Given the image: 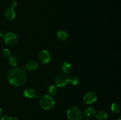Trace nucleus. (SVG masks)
Here are the masks:
<instances>
[{
	"label": "nucleus",
	"mask_w": 121,
	"mask_h": 120,
	"mask_svg": "<svg viewBox=\"0 0 121 120\" xmlns=\"http://www.w3.org/2000/svg\"><path fill=\"white\" fill-rule=\"evenodd\" d=\"M8 82L14 86L22 85L26 80V74L24 69L20 67L12 69L7 75Z\"/></svg>",
	"instance_id": "1"
},
{
	"label": "nucleus",
	"mask_w": 121,
	"mask_h": 120,
	"mask_svg": "<svg viewBox=\"0 0 121 120\" xmlns=\"http://www.w3.org/2000/svg\"><path fill=\"white\" fill-rule=\"evenodd\" d=\"M39 104L43 109L50 110L53 108L55 105V102L50 95H44L40 98Z\"/></svg>",
	"instance_id": "2"
},
{
	"label": "nucleus",
	"mask_w": 121,
	"mask_h": 120,
	"mask_svg": "<svg viewBox=\"0 0 121 120\" xmlns=\"http://www.w3.org/2000/svg\"><path fill=\"white\" fill-rule=\"evenodd\" d=\"M67 116L69 120H82L83 114L80 108L73 106L67 110Z\"/></svg>",
	"instance_id": "3"
},
{
	"label": "nucleus",
	"mask_w": 121,
	"mask_h": 120,
	"mask_svg": "<svg viewBox=\"0 0 121 120\" xmlns=\"http://www.w3.org/2000/svg\"><path fill=\"white\" fill-rule=\"evenodd\" d=\"M70 81V77L67 74L61 73L57 75L55 79L56 85L58 87H64L67 85Z\"/></svg>",
	"instance_id": "4"
},
{
	"label": "nucleus",
	"mask_w": 121,
	"mask_h": 120,
	"mask_svg": "<svg viewBox=\"0 0 121 120\" xmlns=\"http://www.w3.org/2000/svg\"><path fill=\"white\" fill-rule=\"evenodd\" d=\"M4 42L7 45H13L18 41V36L15 34L13 32H8L3 36Z\"/></svg>",
	"instance_id": "5"
},
{
	"label": "nucleus",
	"mask_w": 121,
	"mask_h": 120,
	"mask_svg": "<svg viewBox=\"0 0 121 120\" xmlns=\"http://www.w3.org/2000/svg\"><path fill=\"white\" fill-rule=\"evenodd\" d=\"M39 59L43 64H47L51 61V55L47 50H41L39 55Z\"/></svg>",
	"instance_id": "6"
},
{
	"label": "nucleus",
	"mask_w": 121,
	"mask_h": 120,
	"mask_svg": "<svg viewBox=\"0 0 121 120\" xmlns=\"http://www.w3.org/2000/svg\"><path fill=\"white\" fill-rule=\"evenodd\" d=\"M98 99V96L93 92H88L83 96V101L85 104H91L95 102Z\"/></svg>",
	"instance_id": "7"
},
{
	"label": "nucleus",
	"mask_w": 121,
	"mask_h": 120,
	"mask_svg": "<svg viewBox=\"0 0 121 120\" xmlns=\"http://www.w3.org/2000/svg\"><path fill=\"white\" fill-rule=\"evenodd\" d=\"M4 16L6 20H9V21L14 20L15 17V13L14 8H7L4 12Z\"/></svg>",
	"instance_id": "8"
},
{
	"label": "nucleus",
	"mask_w": 121,
	"mask_h": 120,
	"mask_svg": "<svg viewBox=\"0 0 121 120\" xmlns=\"http://www.w3.org/2000/svg\"><path fill=\"white\" fill-rule=\"evenodd\" d=\"M39 67V63L34 60H31L27 62V64H26V68L28 71H30L37 70Z\"/></svg>",
	"instance_id": "9"
},
{
	"label": "nucleus",
	"mask_w": 121,
	"mask_h": 120,
	"mask_svg": "<svg viewBox=\"0 0 121 120\" xmlns=\"http://www.w3.org/2000/svg\"><path fill=\"white\" fill-rule=\"evenodd\" d=\"M24 95L25 97L28 98H32L34 97H37L36 92L33 88H28L24 91Z\"/></svg>",
	"instance_id": "10"
},
{
	"label": "nucleus",
	"mask_w": 121,
	"mask_h": 120,
	"mask_svg": "<svg viewBox=\"0 0 121 120\" xmlns=\"http://www.w3.org/2000/svg\"><path fill=\"white\" fill-rule=\"evenodd\" d=\"M96 111L95 109L92 107H88L86 108L83 111V115L87 118H92V117L95 115Z\"/></svg>",
	"instance_id": "11"
},
{
	"label": "nucleus",
	"mask_w": 121,
	"mask_h": 120,
	"mask_svg": "<svg viewBox=\"0 0 121 120\" xmlns=\"http://www.w3.org/2000/svg\"><path fill=\"white\" fill-rule=\"evenodd\" d=\"M61 69L65 74H69L72 71L73 67L71 64L68 62H64L61 65Z\"/></svg>",
	"instance_id": "12"
},
{
	"label": "nucleus",
	"mask_w": 121,
	"mask_h": 120,
	"mask_svg": "<svg viewBox=\"0 0 121 120\" xmlns=\"http://www.w3.org/2000/svg\"><path fill=\"white\" fill-rule=\"evenodd\" d=\"M96 118L98 120H106L108 118V114L104 110H100L95 114Z\"/></svg>",
	"instance_id": "13"
},
{
	"label": "nucleus",
	"mask_w": 121,
	"mask_h": 120,
	"mask_svg": "<svg viewBox=\"0 0 121 120\" xmlns=\"http://www.w3.org/2000/svg\"><path fill=\"white\" fill-rule=\"evenodd\" d=\"M57 36L59 40H61V41H65L68 38V34L65 31L60 30L57 33Z\"/></svg>",
	"instance_id": "14"
},
{
	"label": "nucleus",
	"mask_w": 121,
	"mask_h": 120,
	"mask_svg": "<svg viewBox=\"0 0 121 120\" xmlns=\"http://www.w3.org/2000/svg\"><path fill=\"white\" fill-rule=\"evenodd\" d=\"M57 91V88L56 86L54 85L49 86L48 89H47V92L51 96H54V95H56Z\"/></svg>",
	"instance_id": "15"
},
{
	"label": "nucleus",
	"mask_w": 121,
	"mask_h": 120,
	"mask_svg": "<svg viewBox=\"0 0 121 120\" xmlns=\"http://www.w3.org/2000/svg\"><path fill=\"white\" fill-rule=\"evenodd\" d=\"M8 62L13 67H15L18 63V60L15 56H10L8 59Z\"/></svg>",
	"instance_id": "16"
},
{
	"label": "nucleus",
	"mask_w": 121,
	"mask_h": 120,
	"mask_svg": "<svg viewBox=\"0 0 121 120\" xmlns=\"http://www.w3.org/2000/svg\"><path fill=\"white\" fill-rule=\"evenodd\" d=\"M111 110L113 113H118L120 111V106L117 103H113L111 105Z\"/></svg>",
	"instance_id": "17"
},
{
	"label": "nucleus",
	"mask_w": 121,
	"mask_h": 120,
	"mask_svg": "<svg viewBox=\"0 0 121 120\" xmlns=\"http://www.w3.org/2000/svg\"><path fill=\"white\" fill-rule=\"evenodd\" d=\"M69 82L73 85H77L80 82V80L77 76H73L72 78H70Z\"/></svg>",
	"instance_id": "18"
},
{
	"label": "nucleus",
	"mask_w": 121,
	"mask_h": 120,
	"mask_svg": "<svg viewBox=\"0 0 121 120\" xmlns=\"http://www.w3.org/2000/svg\"><path fill=\"white\" fill-rule=\"evenodd\" d=\"M2 54L5 58H9L11 56V52L8 49H6V48L5 49H4L2 51Z\"/></svg>",
	"instance_id": "19"
},
{
	"label": "nucleus",
	"mask_w": 121,
	"mask_h": 120,
	"mask_svg": "<svg viewBox=\"0 0 121 120\" xmlns=\"http://www.w3.org/2000/svg\"><path fill=\"white\" fill-rule=\"evenodd\" d=\"M17 2L15 1H14V0H13V1H12L11 2V8H15V7H16L17 6Z\"/></svg>",
	"instance_id": "20"
},
{
	"label": "nucleus",
	"mask_w": 121,
	"mask_h": 120,
	"mask_svg": "<svg viewBox=\"0 0 121 120\" xmlns=\"http://www.w3.org/2000/svg\"><path fill=\"white\" fill-rule=\"evenodd\" d=\"M1 120H14L12 117L9 116H4L1 119Z\"/></svg>",
	"instance_id": "21"
},
{
	"label": "nucleus",
	"mask_w": 121,
	"mask_h": 120,
	"mask_svg": "<svg viewBox=\"0 0 121 120\" xmlns=\"http://www.w3.org/2000/svg\"><path fill=\"white\" fill-rule=\"evenodd\" d=\"M4 35V34L3 33H2V32L0 31V37H3Z\"/></svg>",
	"instance_id": "22"
},
{
	"label": "nucleus",
	"mask_w": 121,
	"mask_h": 120,
	"mask_svg": "<svg viewBox=\"0 0 121 120\" xmlns=\"http://www.w3.org/2000/svg\"><path fill=\"white\" fill-rule=\"evenodd\" d=\"M2 108L0 107V116L2 115Z\"/></svg>",
	"instance_id": "23"
},
{
	"label": "nucleus",
	"mask_w": 121,
	"mask_h": 120,
	"mask_svg": "<svg viewBox=\"0 0 121 120\" xmlns=\"http://www.w3.org/2000/svg\"><path fill=\"white\" fill-rule=\"evenodd\" d=\"M118 120H121V117H119V119H118Z\"/></svg>",
	"instance_id": "24"
},
{
	"label": "nucleus",
	"mask_w": 121,
	"mask_h": 120,
	"mask_svg": "<svg viewBox=\"0 0 121 120\" xmlns=\"http://www.w3.org/2000/svg\"></svg>",
	"instance_id": "25"
}]
</instances>
